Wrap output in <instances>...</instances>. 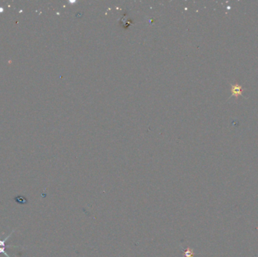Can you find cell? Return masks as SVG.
<instances>
[{"mask_svg":"<svg viewBox=\"0 0 258 257\" xmlns=\"http://www.w3.org/2000/svg\"><path fill=\"white\" fill-rule=\"evenodd\" d=\"M14 231H15V229H13L12 232H11V233L9 234L7 237H6V238H5L3 239L0 238V254L5 255L6 257H11V256H9V255L7 253H6V248H23V246H13V245H9V246H8V245H6V242H7V240H9V238H10L11 235H12V234L14 233Z\"/></svg>","mask_w":258,"mask_h":257,"instance_id":"6da1fadb","label":"cell"},{"mask_svg":"<svg viewBox=\"0 0 258 257\" xmlns=\"http://www.w3.org/2000/svg\"><path fill=\"white\" fill-rule=\"evenodd\" d=\"M231 91H232V95L233 96H238V95H241L243 91V88L241 85H232L231 86Z\"/></svg>","mask_w":258,"mask_h":257,"instance_id":"7a4b0ae2","label":"cell"}]
</instances>
